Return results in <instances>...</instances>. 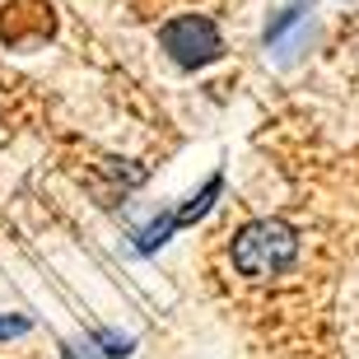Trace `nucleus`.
<instances>
[{
    "instance_id": "f257e3e1",
    "label": "nucleus",
    "mask_w": 359,
    "mask_h": 359,
    "mask_svg": "<svg viewBox=\"0 0 359 359\" xmlns=\"http://www.w3.org/2000/svg\"><path fill=\"white\" fill-rule=\"evenodd\" d=\"M294 252H299V238H294V229L280 224V219H257V224H248L238 238H233V266H238L243 276H252V280L280 276V271L294 262Z\"/></svg>"
},
{
    "instance_id": "f03ea898",
    "label": "nucleus",
    "mask_w": 359,
    "mask_h": 359,
    "mask_svg": "<svg viewBox=\"0 0 359 359\" xmlns=\"http://www.w3.org/2000/svg\"><path fill=\"white\" fill-rule=\"evenodd\" d=\"M159 42L177 66H205V61L219 56V33H215V24L201 19V14H182L173 24H163Z\"/></svg>"
},
{
    "instance_id": "7ed1b4c3",
    "label": "nucleus",
    "mask_w": 359,
    "mask_h": 359,
    "mask_svg": "<svg viewBox=\"0 0 359 359\" xmlns=\"http://www.w3.org/2000/svg\"><path fill=\"white\" fill-rule=\"evenodd\" d=\"M121 355H126L121 336H98V341H84V346L70 350V359H121Z\"/></svg>"
},
{
    "instance_id": "20e7f679",
    "label": "nucleus",
    "mask_w": 359,
    "mask_h": 359,
    "mask_svg": "<svg viewBox=\"0 0 359 359\" xmlns=\"http://www.w3.org/2000/svg\"><path fill=\"white\" fill-rule=\"evenodd\" d=\"M24 332V322L19 318H0V336H19Z\"/></svg>"
}]
</instances>
